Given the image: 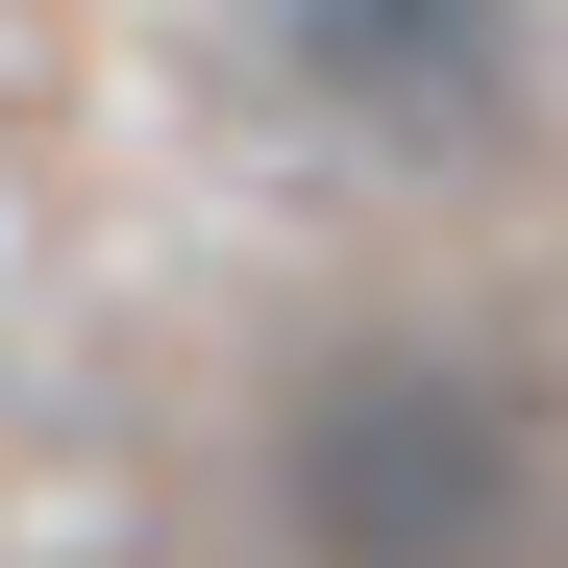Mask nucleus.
<instances>
[{"instance_id":"1","label":"nucleus","mask_w":568,"mask_h":568,"mask_svg":"<svg viewBox=\"0 0 568 568\" xmlns=\"http://www.w3.org/2000/svg\"><path fill=\"white\" fill-rule=\"evenodd\" d=\"M297 519H322V568H519L544 544V420L495 371L396 346V371H346L297 420Z\"/></svg>"}]
</instances>
